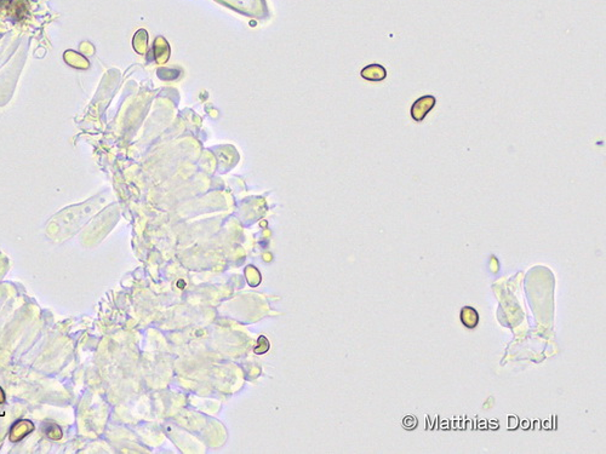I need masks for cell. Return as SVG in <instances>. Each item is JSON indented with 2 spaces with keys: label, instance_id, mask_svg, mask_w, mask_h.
Wrapping results in <instances>:
<instances>
[{
  "label": "cell",
  "instance_id": "6da1fadb",
  "mask_svg": "<svg viewBox=\"0 0 606 454\" xmlns=\"http://www.w3.org/2000/svg\"><path fill=\"white\" fill-rule=\"evenodd\" d=\"M437 104V98L433 95H426V96L420 97L418 100L414 102L413 107H411L410 113L411 118L416 121L421 123L427 117V114L433 109L434 106Z\"/></svg>",
  "mask_w": 606,
  "mask_h": 454
},
{
  "label": "cell",
  "instance_id": "277c9868",
  "mask_svg": "<svg viewBox=\"0 0 606 454\" xmlns=\"http://www.w3.org/2000/svg\"><path fill=\"white\" fill-rule=\"evenodd\" d=\"M403 423H404V426L406 427V429H414V427L416 426L417 422H416V419H415V417L409 416V417L405 418Z\"/></svg>",
  "mask_w": 606,
  "mask_h": 454
},
{
  "label": "cell",
  "instance_id": "7a4b0ae2",
  "mask_svg": "<svg viewBox=\"0 0 606 454\" xmlns=\"http://www.w3.org/2000/svg\"><path fill=\"white\" fill-rule=\"evenodd\" d=\"M360 75L369 81H383L387 78V69L382 64L372 63L361 69Z\"/></svg>",
  "mask_w": 606,
  "mask_h": 454
},
{
  "label": "cell",
  "instance_id": "3957f363",
  "mask_svg": "<svg viewBox=\"0 0 606 454\" xmlns=\"http://www.w3.org/2000/svg\"><path fill=\"white\" fill-rule=\"evenodd\" d=\"M461 321H462V324L466 326L467 328L475 327L478 325V321H479V316H478V312L475 311V309L470 307L463 308L462 311H461Z\"/></svg>",
  "mask_w": 606,
  "mask_h": 454
}]
</instances>
